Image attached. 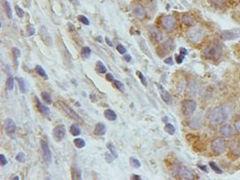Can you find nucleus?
I'll return each instance as SVG.
<instances>
[{
  "instance_id": "54",
  "label": "nucleus",
  "mask_w": 240,
  "mask_h": 180,
  "mask_svg": "<svg viewBox=\"0 0 240 180\" xmlns=\"http://www.w3.org/2000/svg\"><path fill=\"white\" fill-rule=\"evenodd\" d=\"M234 127L236 129V130L238 131V133L240 135V122H236L235 125H234Z\"/></svg>"
},
{
  "instance_id": "44",
  "label": "nucleus",
  "mask_w": 240,
  "mask_h": 180,
  "mask_svg": "<svg viewBox=\"0 0 240 180\" xmlns=\"http://www.w3.org/2000/svg\"><path fill=\"white\" fill-rule=\"evenodd\" d=\"M113 83H114V86H115V87L116 89H118L119 90H124V86H123V84H122L120 81H118V80H115V81H113Z\"/></svg>"
},
{
  "instance_id": "50",
  "label": "nucleus",
  "mask_w": 240,
  "mask_h": 180,
  "mask_svg": "<svg viewBox=\"0 0 240 180\" xmlns=\"http://www.w3.org/2000/svg\"><path fill=\"white\" fill-rule=\"evenodd\" d=\"M164 63H165V64H167V65H171V66H172V65H174V61H173V58L172 57H168V58L165 59V61H164Z\"/></svg>"
},
{
  "instance_id": "19",
  "label": "nucleus",
  "mask_w": 240,
  "mask_h": 180,
  "mask_svg": "<svg viewBox=\"0 0 240 180\" xmlns=\"http://www.w3.org/2000/svg\"><path fill=\"white\" fill-rule=\"evenodd\" d=\"M160 94H161V98L165 103L170 104L171 102V94L168 92L165 89H164L162 86H160Z\"/></svg>"
},
{
  "instance_id": "37",
  "label": "nucleus",
  "mask_w": 240,
  "mask_h": 180,
  "mask_svg": "<svg viewBox=\"0 0 240 180\" xmlns=\"http://www.w3.org/2000/svg\"><path fill=\"white\" fill-rule=\"evenodd\" d=\"M130 163H131V165L133 167V168H135V169H139L140 167L141 166V163H140V162L138 159H135V158H130Z\"/></svg>"
},
{
  "instance_id": "48",
  "label": "nucleus",
  "mask_w": 240,
  "mask_h": 180,
  "mask_svg": "<svg viewBox=\"0 0 240 180\" xmlns=\"http://www.w3.org/2000/svg\"><path fill=\"white\" fill-rule=\"evenodd\" d=\"M0 162H1V165H2V166H4V165H6L8 163L7 159H6L5 155L3 154H0Z\"/></svg>"
},
{
  "instance_id": "24",
  "label": "nucleus",
  "mask_w": 240,
  "mask_h": 180,
  "mask_svg": "<svg viewBox=\"0 0 240 180\" xmlns=\"http://www.w3.org/2000/svg\"><path fill=\"white\" fill-rule=\"evenodd\" d=\"M96 71H97L98 73H100V74H104V73L106 72L107 70H106V66L103 64L102 62L98 61V62H97V63H96Z\"/></svg>"
},
{
  "instance_id": "56",
  "label": "nucleus",
  "mask_w": 240,
  "mask_h": 180,
  "mask_svg": "<svg viewBox=\"0 0 240 180\" xmlns=\"http://www.w3.org/2000/svg\"><path fill=\"white\" fill-rule=\"evenodd\" d=\"M131 178L132 180H141V177L137 175V174H133Z\"/></svg>"
},
{
  "instance_id": "59",
  "label": "nucleus",
  "mask_w": 240,
  "mask_h": 180,
  "mask_svg": "<svg viewBox=\"0 0 240 180\" xmlns=\"http://www.w3.org/2000/svg\"><path fill=\"white\" fill-rule=\"evenodd\" d=\"M198 168H200L202 170H204L205 172H207V167L204 166V165H198Z\"/></svg>"
},
{
  "instance_id": "58",
  "label": "nucleus",
  "mask_w": 240,
  "mask_h": 180,
  "mask_svg": "<svg viewBox=\"0 0 240 180\" xmlns=\"http://www.w3.org/2000/svg\"><path fill=\"white\" fill-rule=\"evenodd\" d=\"M106 43H107V45H109L110 47H112V46H113L112 42H111V40H110V39H109L108 38H106Z\"/></svg>"
},
{
  "instance_id": "23",
  "label": "nucleus",
  "mask_w": 240,
  "mask_h": 180,
  "mask_svg": "<svg viewBox=\"0 0 240 180\" xmlns=\"http://www.w3.org/2000/svg\"><path fill=\"white\" fill-rule=\"evenodd\" d=\"M17 81L18 83V87H19V90L20 92L23 94H25L27 92V87H26V83H25L24 79L23 77H17Z\"/></svg>"
},
{
  "instance_id": "52",
  "label": "nucleus",
  "mask_w": 240,
  "mask_h": 180,
  "mask_svg": "<svg viewBox=\"0 0 240 180\" xmlns=\"http://www.w3.org/2000/svg\"><path fill=\"white\" fill-rule=\"evenodd\" d=\"M90 99L91 100V101L92 102H96V101H97V96L95 95V94L91 93L90 95Z\"/></svg>"
},
{
  "instance_id": "39",
  "label": "nucleus",
  "mask_w": 240,
  "mask_h": 180,
  "mask_svg": "<svg viewBox=\"0 0 240 180\" xmlns=\"http://www.w3.org/2000/svg\"><path fill=\"white\" fill-rule=\"evenodd\" d=\"M16 160L20 163H25L26 161V155L23 152H19L16 156Z\"/></svg>"
},
{
  "instance_id": "20",
  "label": "nucleus",
  "mask_w": 240,
  "mask_h": 180,
  "mask_svg": "<svg viewBox=\"0 0 240 180\" xmlns=\"http://www.w3.org/2000/svg\"><path fill=\"white\" fill-rule=\"evenodd\" d=\"M104 116L106 120L111 121H114L117 118V115L115 113V111L113 110H111V109H106L104 111Z\"/></svg>"
},
{
  "instance_id": "31",
  "label": "nucleus",
  "mask_w": 240,
  "mask_h": 180,
  "mask_svg": "<svg viewBox=\"0 0 240 180\" xmlns=\"http://www.w3.org/2000/svg\"><path fill=\"white\" fill-rule=\"evenodd\" d=\"M70 132H71V134L73 136H78V135H81L80 128L77 125H75V124L71 125V127H70Z\"/></svg>"
},
{
  "instance_id": "36",
  "label": "nucleus",
  "mask_w": 240,
  "mask_h": 180,
  "mask_svg": "<svg viewBox=\"0 0 240 180\" xmlns=\"http://www.w3.org/2000/svg\"><path fill=\"white\" fill-rule=\"evenodd\" d=\"M165 131L167 132L168 134H170L171 135H173L175 132V129H174V125H171L170 123H166L165 126Z\"/></svg>"
},
{
  "instance_id": "22",
  "label": "nucleus",
  "mask_w": 240,
  "mask_h": 180,
  "mask_svg": "<svg viewBox=\"0 0 240 180\" xmlns=\"http://www.w3.org/2000/svg\"><path fill=\"white\" fill-rule=\"evenodd\" d=\"M3 6H4V10L6 12V14H7L8 17L9 19H12V18H13V12H12V8H11V6L10 4H9V3H8V1H6V0H4V2H3Z\"/></svg>"
},
{
  "instance_id": "33",
  "label": "nucleus",
  "mask_w": 240,
  "mask_h": 180,
  "mask_svg": "<svg viewBox=\"0 0 240 180\" xmlns=\"http://www.w3.org/2000/svg\"><path fill=\"white\" fill-rule=\"evenodd\" d=\"M41 96H42V99L44 100V101H45L46 103H48V104H52V96H51V95H50L48 92H47V91H42V92H41Z\"/></svg>"
},
{
  "instance_id": "57",
  "label": "nucleus",
  "mask_w": 240,
  "mask_h": 180,
  "mask_svg": "<svg viewBox=\"0 0 240 180\" xmlns=\"http://www.w3.org/2000/svg\"><path fill=\"white\" fill-rule=\"evenodd\" d=\"M68 1H70V3H72L75 6H79L80 5V3H79L78 0H68Z\"/></svg>"
},
{
  "instance_id": "4",
  "label": "nucleus",
  "mask_w": 240,
  "mask_h": 180,
  "mask_svg": "<svg viewBox=\"0 0 240 180\" xmlns=\"http://www.w3.org/2000/svg\"><path fill=\"white\" fill-rule=\"evenodd\" d=\"M57 103H58V105H60V107L63 109V111L66 113L68 116H69L71 119H72L73 121H75L76 122H77V123H82L83 122V120L82 119V117H81L79 114H77L76 111L73 110L72 108L70 107L68 105H66L65 102H63V101H57Z\"/></svg>"
},
{
  "instance_id": "30",
  "label": "nucleus",
  "mask_w": 240,
  "mask_h": 180,
  "mask_svg": "<svg viewBox=\"0 0 240 180\" xmlns=\"http://www.w3.org/2000/svg\"><path fill=\"white\" fill-rule=\"evenodd\" d=\"M106 147H107V149H109L110 151H111L112 155L114 156L115 159H117V158H118L119 154H118V152H117V151H116V149H115V145H113L112 142H109L106 144Z\"/></svg>"
},
{
  "instance_id": "21",
  "label": "nucleus",
  "mask_w": 240,
  "mask_h": 180,
  "mask_svg": "<svg viewBox=\"0 0 240 180\" xmlns=\"http://www.w3.org/2000/svg\"><path fill=\"white\" fill-rule=\"evenodd\" d=\"M158 49H160V51H161V52L159 53V55H160V56H165V54H167L168 52H171V43H169L168 42H165L163 45L160 46Z\"/></svg>"
},
{
  "instance_id": "41",
  "label": "nucleus",
  "mask_w": 240,
  "mask_h": 180,
  "mask_svg": "<svg viewBox=\"0 0 240 180\" xmlns=\"http://www.w3.org/2000/svg\"><path fill=\"white\" fill-rule=\"evenodd\" d=\"M136 75H137V76L139 77V79L140 80L141 83H142L145 87H147V81H146V78L144 76V75H143L142 73L140 72H139V71H137V72H136Z\"/></svg>"
},
{
  "instance_id": "34",
  "label": "nucleus",
  "mask_w": 240,
  "mask_h": 180,
  "mask_svg": "<svg viewBox=\"0 0 240 180\" xmlns=\"http://www.w3.org/2000/svg\"><path fill=\"white\" fill-rule=\"evenodd\" d=\"M6 87L8 90H12L14 87V79L13 76H8L6 82Z\"/></svg>"
},
{
  "instance_id": "6",
  "label": "nucleus",
  "mask_w": 240,
  "mask_h": 180,
  "mask_svg": "<svg viewBox=\"0 0 240 180\" xmlns=\"http://www.w3.org/2000/svg\"><path fill=\"white\" fill-rule=\"evenodd\" d=\"M161 25L166 31H172L176 26L175 18L172 15H165L161 18Z\"/></svg>"
},
{
  "instance_id": "16",
  "label": "nucleus",
  "mask_w": 240,
  "mask_h": 180,
  "mask_svg": "<svg viewBox=\"0 0 240 180\" xmlns=\"http://www.w3.org/2000/svg\"><path fill=\"white\" fill-rule=\"evenodd\" d=\"M178 173L181 178H184V179H192L193 178V174L190 172V170L187 169L186 167H180L178 169Z\"/></svg>"
},
{
  "instance_id": "29",
  "label": "nucleus",
  "mask_w": 240,
  "mask_h": 180,
  "mask_svg": "<svg viewBox=\"0 0 240 180\" xmlns=\"http://www.w3.org/2000/svg\"><path fill=\"white\" fill-rule=\"evenodd\" d=\"M73 143H74L75 146H76L77 148H78V149H82V148H84V147L86 146V142H85V140H84L83 139H81V138L75 139L73 140Z\"/></svg>"
},
{
  "instance_id": "18",
  "label": "nucleus",
  "mask_w": 240,
  "mask_h": 180,
  "mask_svg": "<svg viewBox=\"0 0 240 180\" xmlns=\"http://www.w3.org/2000/svg\"><path fill=\"white\" fill-rule=\"evenodd\" d=\"M93 133H94L95 135H97V136H102V135H104L106 133V125L103 123H101V122L97 123L96 125V126H95Z\"/></svg>"
},
{
  "instance_id": "28",
  "label": "nucleus",
  "mask_w": 240,
  "mask_h": 180,
  "mask_svg": "<svg viewBox=\"0 0 240 180\" xmlns=\"http://www.w3.org/2000/svg\"><path fill=\"white\" fill-rule=\"evenodd\" d=\"M182 22H183L184 24L187 25V26H192V25L194 24L193 18L189 15H188V14L183 15V17H182Z\"/></svg>"
},
{
  "instance_id": "2",
  "label": "nucleus",
  "mask_w": 240,
  "mask_h": 180,
  "mask_svg": "<svg viewBox=\"0 0 240 180\" xmlns=\"http://www.w3.org/2000/svg\"><path fill=\"white\" fill-rule=\"evenodd\" d=\"M202 55L205 58L218 60L222 56V47L217 42H211L203 49Z\"/></svg>"
},
{
  "instance_id": "14",
  "label": "nucleus",
  "mask_w": 240,
  "mask_h": 180,
  "mask_svg": "<svg viewBox=\"0 0 240 180\" xmlns=\"http://www.w3.org/2000/svg\"><path fill=\"white\" fill-rule=\"evenodd\" d=\"M39 33H40V36H41V38L42 39V41L45 42L47 45H52V39L48 35V30H47V28L45 27H42L41 28Z\"/></svg>"
},
{
  "instance_id": "55",
  "label": "nucleus",
  "mask_w": 240,
  "mask_h": 180,
  "mask_svg": "<svg viewBox=\"0 0 240 180\" xmlns=\"http://www.w3.org/2000/svg\"><path fill=\"white\" fill-rule=\"evenodd\" d=\"M124 59H125L127 63H130L131 61V56L130 55V54H126V55L124 56Z\"/></svg>"
},
{
  "instance_id": "60",
  "label": "nucleus",
  "mask_w": 240,
  "mask_h": 180,
  "mask_svg": "<svg viewBox=\"0 0 240 180\" xmlns=\"http://www.w3.org/2000/svg\"><path fill=\"white\" fill-rule=\"evenodd\" d=\"M96 39H97V40L98 42H100V43H101V42H102V38H101V36H98V37H97V38H96Z\"/></svg>"
},
{
  "instance_id": "40",
  "label": "nucleus",
  "mask_w": 240,
  "mask_h": 180,
  "mask_svg": "<svg viewBox=\"0 0 240 180\" xmlns=\"http://www.w3.org/2000/svg\"><path fill=\"white\" fill-rule=\"evenodd\" d=\"M231 151H233V154L239 155L240 154V146L238 145L236 143L233 142L232 146H231Z\"/></svg>"
},
{
  "instance_id": "3",
  "label": "nucleus",
  "mask_w": 240,
  "mask_h": 180,
  "mask_svg": "<svg viewBox=\"0 0 240 180\" xmlns=\"http://www.w3.org/2000/svg\"><path fill=\"white\" fill-rule=\"evenodd\" d=\"M205 36V30L199 26H194L187 32V38L192 43H198Z\"/></svg>"
},
{
  "instance_id": "49",
  "label": "nucleus",
  "mask_w": 240,
  "mask_h": 180,
  "mask_svg": "<svg viewBox=\"0 0 240 180\" xmlns=\"http://www.w3.org/2000/svg\"><path fill=\"white\" fill-rule=\"evenodd\" d=\"M184 59V56L182 55V54L175 56V60H176V63H177L178 64H181V63H183Z\"/></svg>"
},
{
  "instance_id": "10",
  "label": "nucleus",
  "mask_w": 240,
  "mask_h": 180,
  "mask_svg": "<svg viewBox=\"0 0 240 180\" xmlns=\"http://www.w3.org/2000/svg\"><path fill=\"white\" fill-rule=\"evenodd\" d=\"M211 148L214 151L221 154V153L224 152L225 148H226V145H225V141L224 139L222 138H216L211 143Z\"/></svg>"
},
{
  "instance_id": "42",
  "label": "nucleus",
  "mask_w": 240,
  "mask_h": 180,
  "mask_svg": "<svg viewBox=\"0 0 240 180\" xmlns=\"http://www.w3.org/2000/svg\"><path fill=\"white\" fill-rule=\"evenodd\" d=\"M209 166L211 167V169H212L214 172H216L217 173H219V174L223 173V171L220 169L219 167L217 166V164H216L214 162H210V163H209Z\"/></svg>"
},
{
  "instance_id": "11",
  "label": "nucleus",
  "mask_w": 240,
  "mask_h": 180,
  "mask_svg": "<svg viewBox=\"0 0 240 180\" xmlns=\"http://www.w3.org/2000/svg\"><path fill=\"white\" fill-rule=\"evenodd\" d=\"M4 130L6 131L8 135H13L16 130V125L15 122L11 119L8 118L4 121Z\"/></svg>"
},
{
  "instance_id": "17",
  "label": "nucleus",
  "mask_w": 240,
  "mask_h": 180,
  "mask_svg": "<svg viewBox=\"0 0 240 180\" xmlns=\"http://www.w3.org/2000/svg\"><path fill=\"white\" fill-rule=\"evenodd\" d=\"M150 37L153 38L155 42H160V41L162 40V38H163V34H162V32H161L159 29H157L156 28H154V27L150 28Z\"/></svg>"
},
{
  "instance_id": "25",
  "label": "nucleus",
  "mask_w": 240,
  "mask_h": 180,
  "mask_svg": "<svg viewBox=\"0 0 240 180\" xmlns=\"http://www.w3.org/2000/svg\"><path fill=\"white\" fill-rule=\"evenodd\" d=\"M35 72L38 73L39 76H42L43 79L45 80L48 79V75H47V73H46L45 72V70L43 69L42 66H39V65H37V66H35Z\"/></svg>"
},
{
  "instance_id": "47",
  "label": "nucleus",
  "mask_w": 240,
  "mask_h": 180,
  "mask_svg": "<svg viewBox=\"0 0 240 180\" xmlns=\"http://www.w3.org/2000/svg\"><path fill=\"white\" fill-rule=\"evenodd\" d=\"M116 50H117L119 53H120V54H122V55L125 54V52H126V49H125V47H124V46L121 45V44L116 47Z\"/></svg>"
},
{
  "instance_id": "61",
  "label": "nucleus",
  "mask_w": 240,
  "mask_h": 180,
  "mask_svg": "<svg viewBox=\"0 0 240 180\" xmlns=\"http://www.w3.org/2000/svg\"><path fill=\"white\" fill-rule=\"evenodd\" d=\"M163 121L165 122V123H167V121H168V117H165V118H163Z\"/></svg>"
},
{
  "instance_id": "15",
  "label": "nucleus",
  "mask_w": 240,
  "mask_h": 180,
  "mask_svg": "<svg viewBox=\"0 0 240 180\" xmlns=\"http://www.w3.org/2000/svg\"><path fill=\"white\" fill-rule=\"evenodd\" d=\"M220 134L226 137V138H231L233 135V129L229 124H225L220 128Z\"/></svg>"
},
{
  "instance_id": "63",
  "label": "nucleus",
  "mask_w": 240,
  "mask_h": 180,
  "mask_svg": "<svg viewBox=\"0 0 240 180\" xmlns=\"http://www.w3.org/2000/svg\"></svg>"
},
{
  "instance_id": "7",
  "label": "nucleus",
  "mask_w": 240,
  "mask_h": 180,
  "mask_svg": "<svg viewBox=\"0 0 240 180\" xmlns=\"http://www.w3.org/2000/svg\"><path fill=\"white\" fill-rule=\"evenodd\" d=\"M41 147H42V154L43 161L47 164H50L52 161V156L48 144L45 140H41Z\"/></svg>"
},
{
  "instance_id": "26",
  "label": "nucleus",
  "mask_w": 240,
  "mask_h": 180,
  "mask_svg": "<svg viewBox=\"0 0 240 180\" xmlns=\"http://www.w3.org/2000/svg\"><path fill=\"white\" fill-rule=\"evenodd\" d=\"M72 179L81 180L82 179V171L77 167H74L72 169Z\"/></svg>"
},
{
  "instance_id": "43",
  "label": "nucleus",
  "mask_w": 240,
  "mask_h": 180,
  "mask_svg": "<svg viewBox=\"0 0 240 180\" xmlns=\"http://www.w3.org/2000/svg\"><path fill=\"white\" fill-rule=\"evenodd\" d=\"M77 19H78V20H79L81 23H82L83 24H85V25L90 24V21H89V20H88V18H87V17H85L84 15H79V16L77 17Z\"/></svg>"
},
{
  "instance_id": "32",
  "label": "nucleus",
  "mask_w": 240,
  "mask_h": 180,
  "mask_svg": "<svg viewBox=\"0 0 240 180\" xmlns=\"http://www.w3.org/2000/svg\"><path fill=\"white\" fill-rule=\"evenodd\" d=\"M13 54H14V61H15V63H16V66L17 67V65H18V59H19V57L21 56V52H20V50L17 48V47H13Z\"/></svg>"
},
{
  "instance_id": "13",
  "label": "nucleus",
  "mask_w": 240,
  "mask_h": 180,
  "mask_svg": "<svg viewBox=\"0 0 240 180\" xmlns=\"http://www.w3.org/2000/svg\"><path fill=\"white\" fill-rule=\"evenodd\" d=\"M34 99L35 101H36V105H37V108H38L39 112L42 114H43V115H45V116L49 115V114H50V109L48 106H46V105L42 104L41 101L38 99V97L37 96H35Z\"/></svg>"
},
{
  "instance_id": "12",
  "label": "nucleus",
  "mask_w": 240,
  "mask_h": 180,
  "mask_svg": "<svg viewBox=\"0 0 240 180\" xmlns=\"http://www.w3.org/2000/svg\"><path fill=\"white\" fill-rule=\"evenodd\" d=\"M132 12L134 16L139 19H142L146 17V9L140 4H135L132 8Z\"/></svg>"
},
{
  "instance_id": "46",
  "label": "nucleus",
  "mask_w": 240,
  "mask_h": 180,
  "mask_svg": "<svg viewBox=\"0 0 240 180\" xmlns=\"http://www.w3.org/2000/svg\"><path fill=\"white\" fill-rule=\"evenodd\" d=\"M106 162H107L108 163H111L114 160V159H115L114 156L112 155V154H108V153H106Z\"/></svg>"
},
{
  "instance_id": "9",
  "label": "nucleus",
  "mask_w": 240,
  "mask_h": 180,
  "mask_svg": "<svg viewBox=\"0 0 240 180\" xmlns=\"http://www.w3.org/2000/svg\"><path fill=\"white\" fill-rule=\"evenodd\" d=\"M221 38L224 41L233 40L240 37V30L238 29H233V30H224L220 33Z\"/></svg>"
},
{
  "instance_id": "51",
  "label": "nucleus",
  "mask_w": 240,
  "mask_h": 180,
  "mask_svg": "<svg viewBox=\"0 0 240 180\" xmlns=\"http://www.w3.org/2000/svg\"><path fill=\"white\" fill-rule=\"evenodd\" d=\"M106 79L108 81H115V79H114V76H112V73H107L106 74Z\"/></svg>"
},
{
  "instance_id": "1",
  "label": "nucleus",
  "mask_w": 240,
  "mask_h": 180,
  "mask_svg": "<svg viewBox=\"0 0 240 180\" xmlns=\"http://www.w3.org/2000/svg\"><path fill=\"white\" fill-rule=\"evenodd\" d=\"M229 110L226 105H219L209 111L208 119L213 125H219L229 118Z\"/></svg>"
},
{
  "instance_id": "8",
  "label": "nucleus",
  "mask_w": 240,
  "mask_h": 180,
  "mask_svg": "<svg viewBox=\"0 0 240 180\" xmlns=\"http://www.w3.org/2000/svg\"><path fill=\"white\" fill-rule=\"evenodd\" d=\"M52 135L56 142H61L66 135V127L63 125H57L52 130Z\"/></svg>"
},
{
  "instance_id": "53",
  "label": "nucleus",
  "mask_w": 240,
  "mask_h": 180,
  "mask_svg": "<svg viewBox=\"0 0 240 180\" xmlns=\"http://www.w3.org/2000/svg\"><path fill=\"white\" fill-rule=\"evenodd\" d=\"M180 54H182V55L186 56L187 55V53H188V52H187V50H186L185 48H184V47H181V48L180 49Z\"/></svg>"
},
{
  "instance_id": "62",
  "label": "nucleus",
  "mask_w": 240,
  "mask_h": 180,
  "mask_svg": "<svg viewBox=\"0 0 240 180\" xmlns=\"http://www.w3.org/2000/svg\"><path fill=\"white\" fill-rule=\"evenodd\" d=\"M13 179H14V180H19V178H18L17 176H16V177H14Z\"/></svg>"
},
{
  "instance_id": "38",
  "label": "nucleus",
  "mask_w": 240,
  "mask_h": 180,
  "mask_svg": "<svg viewBox=\"0 0 240 180\" xmlns=\"http://www.w3.org/2000/svg\"><path fill=\"white\" fill-rule=\"evenodd\" d=\"M209 2L215 7H222L226 3V0H209Z\"/></svg>"
},
{
  "instance_id": "5",
  "label": "nucleus",
  "mask_w": 240,
  "mask_h": 180,
  "mask_svg": "<svg viewBox=\"0 0 240 180\" xmlns=\"http://www.w3.org/2000/svg\"><path fill=\"white\" fill-rule=\"evenodd\" d=\"M196 107H197L196 102L192 100H185L182 102V105H181L182 112L186 117H190L192 114L195 113Z\"/></svg>"
},
{
  "instance_id": "45",
  "label": "nucleus",
  "mask_w": 240,
  "mask_h": 180,
  "mask_svg": "<svg viewBox=\"0 0 240 180\" xmlns=\"http://www.w3.org/2000/svg\"><path fill=\"white\" fill-rule=\"evenodd\" d=\"M15 11H16V14H17V17H23V15H24V11L18 5H16V6H15Z\"/></svg>"
},
{
  "instance_id": "27",
  "label": "nucleus",
  "mask_w": 240,
  "mask_h": 180,
  "mask_svg": "<svg viewBox=\"0 0 240 180\" xmlns=\"http://www.w3.org/2000/svg\"><path fill=\"white\" fill-rule=\"evenodd\" d=\"M91 50L89 47H83L82 48V51H81V56L84 59L88 58L89 56H91Z\"/></svg>"
},
{
  "instance_id": "35",
  "label": "nucleus",
  "mask_w": 240,
  "mask_h": 180,
  "mask_svg": "<svg viewBox=\"0 0 240 180\" xmlns=\"http://www.w3.org/2000/svg\"><path fill=\"white\" fill-rule=\"evenodd\" d=\"M35 34V27L32 24H29L27 26L26 28V36L27 37H31L32 35Z\"/></svg>"
}]
</instances>
